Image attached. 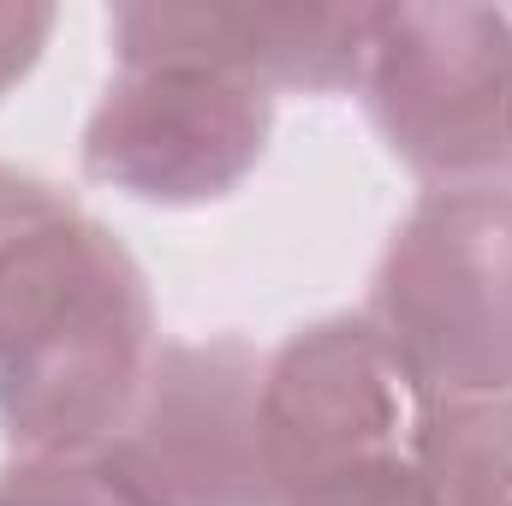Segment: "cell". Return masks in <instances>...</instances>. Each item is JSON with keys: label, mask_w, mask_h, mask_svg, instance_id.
I'll return each mask as SVG.
<instances>
[{"label": "cell", "mask_w": 512, "mask_h": 506, "mask_svg": "<svg viewBox=\"0 0 512 506\" xmlns=\"http://www.w3.org/2000/svg\"><path fill=\"white\" fill-rule=\"evenodd\" d=\"M417 506H512V393L435 399L411 447Z\"/></svg>", "instance_id": "8"}, {"label": "cell", "mask_w": 512, "mask_h": 506, "mask_svg": "<svg viewBox=\"0 0 512 506\" xmlns=\"http://www.w3.org/2000/svg\"><path fill=\"white\" fill-rule=\"evenodd\" d=\"M358 96L429 191L495 185L512 167V6H370Z\"/></svg>", "instance_id": "3"}, {"label": "cell", "mask_w": 512, "mask_h": 506, "mask_svg": "<svg viewBox=\"0 0 512 506\" xmlns=\"http://www.w3.org/2000/svg\"><path fill=\"white\" fill-rule=\"evenodd\" d=\"M286 506H417V489H411V465H387V471L322 483V489H310Z\"/></svg>", "instance_id": "11"}, {"label": "cell", "mask_w": 512, "mask_h": 506, "mask_svg": "<svg viewBox=\"0 0 512 506\" xmlns=\"http://www.w3.org/2000/svg\"><path fill=\"white\" fill-rule=\"evenodd\" d=\"M149 280L60 185L0 161V441L102 447L155 358Z\"/></svg>", "instance_id": "1"}, {"label": "cell", "mask_w": 512, "mask_h": 506, "mask_svg": "<svg viewBox=\"0 0 512 506\" xmlns=\"http://www.w3.org/2000/svg\"><path fill=\"white\" fill-rule=\"evenodd\" d=\"M370 6L304 0H126L108 12V42L126 66H197L256 90L340 96L358 90Z\"/></svg>", "instance_id": "7"}, {"label": "cell", "mask_w": 512, "mask_h": 506, "mask_svg": "<svg viewBox=\"0 0 512 506\" xmlns=\"http://www.w3.org/2000/svg\"><path fill=\"white\" fill-rule=\"evenodd\" d=\"M274 96L197 66H126L78 137V167L149 209L233 197L268 155Z\"/></svg>", "instance_id": "5"}, {"label": "cell", "mask_w": 512, "mask_h": 506, "mask_svg": "<svg viewBox=\"0 0 512 506\" xmlns=\"http://www.w3.org/2000/svg\"><path fill=\"white\" fill-rule=\"evenodd\" d=\"M262 459L274 501L322 483L411 465L429 393L393 358L370 316H322L262 358Z\"/></svg>", "instance_id": "4"}, {"label": "cell", "mask_w": 512, "mask_h": 506, "mask_svg": "<svg viewBox=\"0 0 512 506\" xmlns=\"http://www.w3.org/2000/svg\"><path fill=\"white\" fill-rule=\"evenodd\" d=\"M262 358L251 340H161L108 453L149 506H280L262 459Z\"/></svg>", "instance_id": "6"}, {"label": "cell", "mask_w": 512, "mask_h": 506, "mask_svg": "<svg viewBox=\"0 0 512 506\" xmlns=\"http://www.w3.org/2000/svg\"><path fill=\"white\" fill-rule=\"evenodd\" d=\"M48 36H54V6H42V0H0V102L36 72Z\"/></svg>", "instance_id": "10"}, {"label": "cell", "mask_w": 512, "mask_h": 506, "mask_svg": "<svg viewBox=\"0 0 512 506\" xmlns=\"http://www.w3.org/2000/svg\"><path fill=\"white\" fill-rule=\"evenodd\" d=\"M0 506H149V495L102 441L72 453H12L0 465Z\"/></svg>", "instance_id": "9"}, {"label": "cell", "mask_w": 512, "mask_h": 506, "mask_svg": "<svg viewBox=\"0 0 512 506\" xmlns=\"http://www.w3.org/2000/svg\"><path fill=\"white\" fill-rule=\"evenodd\" d=\"M370 328L435 399L512 393V191H423L370 274Z\"/></svg>", "instance_id": "2"}]
</instances>
